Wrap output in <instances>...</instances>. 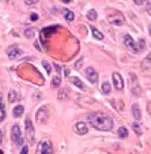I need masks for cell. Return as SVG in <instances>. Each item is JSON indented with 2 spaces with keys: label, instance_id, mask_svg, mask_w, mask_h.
<instances>
[{
  "label": "cell",
  "instance_id": "6da1fadb",
  "mask_svg": "<svg viewBox=\"0 0 151 154\" xmlns=\"http://www.w3.org/2000/svg\"><path fill=\"white\" fill-rule=\"evenodd\" d=\"M89 122L93 124L94 128L99 131H109L113 127V119L109 115L102 112H94L89 115Z\"/></svg>",
  "mask_w": 151,
  "mask_h": 154
},
{
  "label": "cell",
  "instance_id": "7a4b0ae2",
  "mask_svg": "<svg viewBox=\"0 0 151 154\" xmlns=\"http://www.w3.org/2000/svg\"><path fill=\"white\" fill-rule=\"evenodd\" d=\"M124 44L127 45L129 49L132 51L134 53H140L143 49L146 48V41L143 40V38H140L137 42H135L134 40H132V37L131 35H124Z\"/></svg>",
  "mask_w": 151,
  "mask_h": 154
},
{
  "label": "cell",
  "instance_id": "3957f363",
  "mask_svg": "<svg viewBox=\"0 0 151 154\" xmlns=\"http://www.w3.org/2000/svg\"><path fill=\"white\" fill-rule=\"evenodd\" d=\"M11 138H12V142L17 146L23 145V135H22V131H20L19 125L15 124L14 127L11 128Z\"/></svg>",
  "mask_w": 151,
  "mask_h": 154
},
{
  "label": "cell",
  "instance_id": "277c9868",
  "mask_svg": "<svg viewBox=\"0 0 151 154\" xmlns=\"http://www.w3.org/2000/svg\"><path fill=\"white\" fill-rule=\"evenodd\" d=\"M25 125H26V134H27V139H29L30 145H34L35 142V135H34V127H33V123L30 120V117H27L26 122H25Z\"/></svg>",
  "mask_w": 151,
  "mask_h": 154
},
{
  "label": "cell",
  "instance_id": "5b68a950",
  "mask_svg": "<svg viewBox=\"0 0 151 154\" xmlns=\"http://www.w3.org/2000/svg\"><path fill=\"white\" fill-rule=\"evenodd\" d=\"M37 154H53L52 143L48 142V140H44V142H41L40 146H38Z\"/></svg>",
  "mask_w": 151,
  "mask_h": 154
},
{
  "label": "cell",
  "instance_id": "8992f818",
  "mask_svg": "<svg viewBox=\"0 0 151 154\" xmlns=\"http://www.w3.org/2000/svg\"><path fill=\"white\" fill-rule=\"evenodd\" d=\"M48 116H49V112H48V106H42L38 109L37 112V122L40 123H45L48 120Z\"/></svg>",
  "mask_w": 151,
  "mask_h": 154
},
{
  "label": "cell",
  "instance_id": "52a82bcc",
  "mask_svg": "<svg viewBox=\"0 0 151 154\" xmlns=\"http://www.w3.org/2000/svg\"><path fill=\"white\" fill-rule=\"evenodd\" d=\"M22 49L20 48H18L17 45H11V47L7 49V56H8L10 59H18L20 55H22Z\"/></svg>",
  "mask_w": 151,
  "mask_h": 154
},
{
  "label": "cell",
  "instance_id": "ba28073f",
  "mask_svg": "<svg viewBox=\"0 0 151 154\" xmlns=\"http://www.w3.org/2000/svg\"><path fill=\"white\" fill-rule=\"evenodd\" d=\"M112 79H113V85L117 90H122V87H124V81H122L121 75H120L119 72H113Z\"/></svg>",
  "mask_w": 151,
  "mask_h": 154
},
{
  "label": "cell",
  "instance_id": "9c48e42d",
  "mask_svg": "<svg viewBox=\"0 0 151 154\" xmlns=\"http://www.w3.org/2000/svg\"><path fill=\"white\" fill-rule=\"evenodd\" d=\"M86 76H87V79L91 83H97L98 82V74H97V71L93 67L86 68Z\"/></svg>",
  "mask_w": 151,
  "mask_h": 154
},
{
  "label": "cell",
  "instance_id": "30bf717a",
  "mask_svg": "<svg viewBox=\"0 0 151 154\" xmlns=\"http://www.w3.org/2000/svg\"><path fill=\"white\" fill-rule=\"evenodd\" d=\"M109 22H110L112 25H114V26H121V25H124L125 19L122 15L117 14V15H110V17H109Z\"/></svg>",
  "mask_w": 151,
  "mask_h": 154
},
{
  "label": "cell",
  "instance_id": "8fae6325",
  "mask_svg": "<svg viewBox=\"0 0 151 154\" xmlns=\"http://www.w3.org/2000/svg\"><path fill=\"white\" fill-rule=\"evenodd\" d=\"M75 130H76V132H78L79 135H84V134H87L89 128H87V124H86V123L78 122L76 123V125H75Z\"/></svg>",
  "mask_w": 151,
  "mask_h": 154
},
{
  "label": "cell",
  "instance_id": "7c38bea8",
  "mask_svg": "<svg viewBox=\"0 0 151 154\" xmlns=\"http://www.w3.org/2000/svg\"><path fill=\"white\" fill-rule=\"evenodd\" d=\"M142 70H143V71H148V70H151V53H150V55L146 56L144 60L142 61Z\"/></svg>",
  "mask_w": 151,
  "mask_h": 154
},
{
  "label": "cell",
  "instance_id": "4fadbf2b",
  "mask_svg": "<svg viewBox=\"0 0 151 154\" xmlns=\"http://www.w3.org/2000/svg\"><path fill=\"white\" fill-rule=\"evenodd\" d=\"M131 82H132V86H134V87H132V93H134V94H139L140 93V87L139 86H136V76H135L134 75V74H131Z\"/></svg>",
  "mask_w": 151,
  "mask_h": 154
},
{
  "label": "cell",
  "instance_id": "5bb4252c",
  "mask_svg": "<svg viewBox=\"0 0 151 154\" xmlns=\"http://www.w3.org/2000/svg\"><path fill=\"white\" fill-rule=\"evenodd\" d=\"M70 82L74 85V86L79 87L80 90H83V89H84V85L82 83V81H80V79H79V78H76V76H74V78H71V79H70Z\"/></svg>",
  "mask_w": 151,
  "mask_h": 154
},
{
  "label": "cell",
  "instance_id": "9a60e30c",
  "mask_svg": "<svg viewBox=\"0 0 151 154\" xmlns=\"http://www.w3.org/2000/svg\"><path fill=\"white\" fill-rule=\"evenodd\" d=\"M132 112H134V117L136 120H140V117H142V113H140V108L137 104H134V106H132Z\"/></svg>",
  "mask_w": 151,
  "mask_h": 154
},
{
  "label": "cell",
  "instance_id": "2e32d148",
  "mask_svg": "<svg viewBox=\"0 0 151 154\" xmlns=\"http://www.w3.org/2000/svg\"><path fill=\"white\" fill-rule=\"evenodd\" d=\"M18 100H19V94H18L15 90H10V93H8V101L10 102H17Z\"/></svg>",
  "mask_w": 151,
  "mask_h": 154
},
{
  "label": "cell",
  "instance_id": "e0dca14e",
  "mask_svg": "<svg viewBox=\"0 0 151 154\" xmlns=\"http://www.w3.org/2000/svg\"><path fill=\"white\" fill-rule=\"evenodd\" d=\"M23 111H25V108L22 106V105H19V106H15L14 108V112H12V115H14V117H19L23 115Z\"/></svg>",
  "mask_w": 151,
  "mask_h": 154
},
{
  "label": "cell",
  "instance_id": "ac0fdd59",
  "mask_svg": "<svg viewBox=\"0 0 151 154\" xmlns=\"http://www.w3.org/2000/svg\"><path fill=\"white\" fill-rule=\"evenodd\" d=\"M63 15H64V18H65L67 20H74V18H75L74 12L70 11V10H63Z\"/></svg>",
  "mask_w": 151,
  "mask_h": 154
},
{
  "label": "cell",
  "instance_id": "d6986e66",
  "mask_svg": "<svg viewBox=\"0 0 151 154\" xmlns=\"http://www.w3.org/2000/svg\"><path fill=\"white\" fill-rule=\"evenodd\" d=\"M91 33H93V35L97 38V40H102V38H104V34H102L98 29H95L94 26H91Z\"/></svg>",
  "mask_w": 151,
  "mask_h": 154
},
{
  "label": "cell",
  "instance_id": "ffe728a7",
  "mask_svg": "<svg viewBox=\"0 0 151 154\" xmlns=\"http://www.w3.org/2000/svg\"><path fill=\"white\" fill-rule=\"evenodd\" d=\"M102 93H105V94L110 93V83H109V82L105 81L104 83H102Z\"/></svg>",
  "mask_w": 151,
  "mask_h": 154
},
{
  "label": "cell",
  "instance_id": "44dd1931",
  "mask_svg": "<svg viewBox=\"0 0 151 154\" xmlns=\"http://www.w3.org/2000/svg\"><path fill=\"white\" fill-rule=\"evenodd\" d=\"M117 135H119L120 138H127L128 137V130L125 127L119 128V131H117Z\"/></svg>",
  "mask_w": 151,
  "mask_h": 154
},
{
  "label": "cell",
  "instance_id": "7402d4cb",
  "mask_svg": "<svg viewBox=\"0 0 151 154\" xmlns=\"http://www.w3.org/2000/svg\"><path fill=\"white\" fill-rule=\"evenodd\" d=\"M34 34H35V29H33V27L25 30V35H26L27 38H33L34 37Z\"/></svg>",
  "mask_w": 151,
  "mask_h": 154
},
{
  "label": "cell",
  "instance_id": "603a6c76",
  "mask_svg": "<svg viewBox=\"0 0 151 154\" xmlns=\"http://www.w3.org/2000/svg\"><path fill=\"white\" fill-rule=\"evenodd\" d=\"M60 83H61V78H60V76H53V78H52V85H53V86H55V87H59V86H60Z\"/></svg>",
  "mask_w": 151,
  "mask_h": 154
},
{
  "label": "cell",
  "instance_id": "cb8c5ba5",
  "mask_svg": "<svg viewBox=\"0 0 151 154\" xmlns=\"http://www.w3.org/2000/svg\"><path fill=\"white\" fill-rule=\"evenodd\" d=\"M87 18L90 20H95L97 19V12H95V10H90V11L87 12Z\"/></svg>",
  "mask_w": 151,
  "mask_h": 154
},
{
  "label": "cell",
  "instance_id": "d4e9b609",
  "mask_svg": "<svg viewBox=\"0 0 151 154\" xmlns=\"http://www.w3.org/2000/svg\"><path fill=\"white\" fill-rule=\"evenodd\" d=\"M4 117H6V109L3 104H0V122H3Z\"/></svg>",
  "mask_w": 151,
  "mask_h": 154
},
{
  "label": "cell",
  "instance_id": "484cf974",
  "mask_svg": "<svg viewBox=\"0 0 151 154\" xmlns=\"http://www.w3.org/2000/svg\"><path fill=\"white\" fill-rule=\"evenodd\" d=\"M42 66L45 67V70H47V72L48 74H50V71H52V67H50V64L48 63L47 60H42Z\"/></svg>",
  "mask_w": 151,
  "mask_h": 154
},
{
  "label": "cell",
  "instance_id": "4316f807",
  "mask_svg": "<svg viewBox=\"0 0 151 154\" xmlns=\"http://www.w3.org/2000/svg\"><path fill=\"white\" fill-rule=\"evenodd\" d=\"M134 130L136 134H140V132H142V131H140V127L137 125V123H134Z\"/></svg>",
  "mask_w": 151,
  "mask_h": 154
},
{
  "label": "cell",
  "instance_id": "83f0119b",
  "mask_svg": "<svg viewBox=\"0 0 151 154\" xmlns=\"http://www.w3.org/2000/svg\"><path fill=\"white\" fill-rule=\"evenodd\" d=\"M25 3H26L27 6H32V4H35V3H37V0H26Z\"/></svg>",
  "mask_w": 151,
  "mask_h": 154
},
{
  "label": "cell",
  "instance_id": "f1b7e54d",
  "mask_svg": "<svg viewBox=\"0 0 151 154\" xmlns=\"http://www.w3.org/2000/svg\"><path fill=\"white\" fill-rule=\"evenodd\" d=\"M27 151H29V147H27V146H23V147H22V151H20V154H27Z\"/></svg>",
  "mask_w": 151,
  "mask_h": 154
},
{
  "label": "cell",
  "instance_id": "f546056e",
  "mask_svg": "<svg viewBox=\"0 0 151 154\" xmlns=\"http://www.w3.org/2000/svg\"><path fill=\"white\" fill-rule=\"evenodd\" d=\"M134 3H135V4H137V6H143V4H144L146 2H143V0H135Z\"/></svg>",
  "mask_w": 151,
  "mask_h": 154
},
{
  "label": "cell",
  "instance_id": "4dcf8cb0",
  "mask_svg": "<svg viewBox=\"0 0 151 154\" xmlns=\"http://www.w3.org/2000/svg\"><path fill=\"white\" fill-rule=\"evenodd\" d=\"M80 64H82V60H79L78 63H76V67H75L76 70H79V67H80Z\"/></svg>",
  "mask_w": 151,
  "mask_h": 154
},
{
  "label": "cell",
  "instance_id": "1f68e13d",
  "mask_svg": "<svg viewBox=\"0 0 151 154\" xmlns=\"http://www.w3.org/2000/svg\"><path fill=\"white\" fill-rule=\"evenodd\" d=\"M55 68H56V71H57V72H61V68L59 67L57 64H55Z\"/></svg>",
  "mask_w": 151,
  "mask_h": 154
},
{
  "label": "cell",
  "instance_id": "d6a6232c",
  "mask_svg": "<svg viewBox=\"0 0 151 154\" xmlns=\"http://www.w3.org/2000/svg\"><path fill=\"white\" fill-rule=\"evenodd\" d=\"M37 18H38V15H37V14H33V15H32V19H33V20H35Z\"/></svg>",
  "mask_w": 151,
  "mask_h": 154
},
{
  "label": "cell",
  "instance_id": "836d02e7",
  "mask_svg": "<svg viewBox=\"0 0 151 154\" xmlns=\"http://www.w3.org/2000/svg\"><path fill=\"white\" fill-rule=\"evenodd\" d=\"M2 140H3V134H2V131H0V143H2Z\"/></svg>",
  "mask_w": 151,
  "mask_h": 154
},
{
  "label": "cell",
  "instance_id": "e575fe53",
  "mask_svg": "<svg viewBox=\"0 0 151 154\" xmlns=\"http://www.w3.org/2000/svg\"><path fill=\"white\" fill-rule=\"evenodd\" d=\"M2 100H3V96H2V93H0V104H3V101H2Z\"/></svg>",
  "mask_w": 151,
  "mask_h": 154
},
{
  "label": "cell",
  "instance_id": "d590c367",
  "mask_svg": "<svg viewBox=\"0 0 151 154\" xmlns=\"http://www.w3.org/2000/svg\"><path fill=\"white\" fill-rule=\"evenodd\" d=\"M148 33H150V37H151V25H150V27H148Z\"/></svg>",
  "mask_w": 151,
  "mask_h": 154
}]
</instances>
